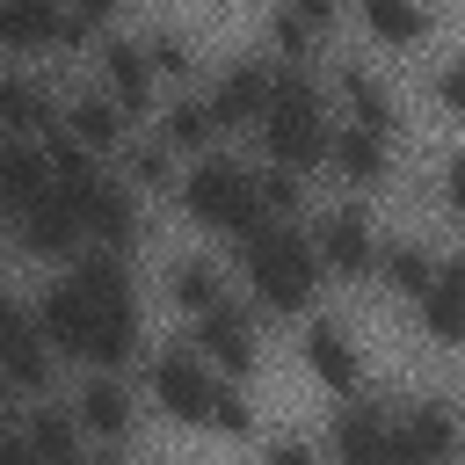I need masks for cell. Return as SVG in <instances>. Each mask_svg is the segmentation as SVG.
<instances>
[{"mask_svg": "<svg viewBox=\"0 0 465 465\" xmlns=\"http://www.w3.org/2000/svg\"><path fill=\"white\" fill-rule=\"evenodd\" d=\"M87 51H94V87H102V94H109V102H116L131 124L160 109V80H153V65H145V44H138L131 29H102Z\"/></svg>", "mask_w": 465, "mask_h": 465, "instance_id": "obj_11", "label": "cell"}, {"mask_svg": "<svg viewBox=\"0 0 465 465\" xmlns=\"http://www.w3.org/2000/svg\"><path fill=\"white\" fill-rule=\"evenodd\" d=\"M109 174L145 203V196H174V174H182V167H174V153H167L153 131H131V138L116 145V167H109Z\"/></svg>", "mask_w": 465, "mask_h": 465, "instance_id": "obj_25", "label": "cell"}, {"mask_svg": "<svg viewBox=\"0 0 465 465\" xmlns=\"http://www.w3.org/2000/svg\"><path fill=\"white\" fill-rule=\"evenodd\" d=\"M334 29H341V15L320 7V0L276 7V15H269V65H312V58H327Z\"/></svg>", "mask_w": 465, "mask_h": 465, "instance_id": "obj_21", "label": "cell"}, {"mask_svg": "<svg viewBox=\"0 0 465 465\" xmlns=\"http://www.w3.org/2000/svg\"><path fill=\"white\" fill-rule=\"evenodd\" d=\"M320 458H327V465H407L385 400H363V392L334 407V421H327V450H320Z\"/></svg>", "mask_w": 465, "mask_h": 465, "instance_id": "obj_12", "label": "cell"}, {"mask_svg": "<svg viewBox=\"0 0 465 465\" xmlns=\"http://www.w3.org/2000/svg\"><path fill=\"white\" fill-rule=\"evenodd\" d=\"M320 167H334L341 174V189L363 203L371 189H385L392 182V167H400V138H385V131H356V124H334L327 131V160Z\"/></svg>", "mask_w": 465, "mask_h": 465, "instance_id": "obj_14", "label": "cell"}, {"mask_svg": "<svg viewBox=\"0 0 465 465\" xmlns=\"http://www.w3.org/2000/svg\"><path fill=\"white\" fill-rule=\"evenodd\" d=\"M80 465H131V458H124V450H87Z\"/></svg>", "mask_w": 465, "mask_h": 465, "instance_id": "obj_32", "label": "cell"}, {"mask_svg": "<svg viewBox=\"0 0 465 465\" xmlns=\"http://www.w3.org/2000/svg\"><path fill=\"white\" fill-rule=\"evenodd\" d=\"M153 138L182 160H196V153H218V124H211V109H203V94L196 87H174V94H160V109H153Z\"/></svg>", "mask_w": 465, "mask_h": 465, "instance_id": "obj_24", "label": "cell"}, {"mask_svg": "<svg viewBox=\"0 0 465 465\" xmlns=\"http://www.w3.org/2000/svg\"><path fill=\"white\" fill-rule=\"evenodd\" d=\"M51 131H58V94H51V80H44L36 65H0V138L36 145V138H51Z\"/></svg>", "mask_w": 465, "mask_h": 465, "instance_id": "obj_18", "label": "cell"}, {"mask_svg": "<svg viewBox=\"0 0 465 465\" xmlns=\"http://www.w3.org/2000/svg\"><path fill=\"white\" fill-rule=\"evenodd\" d=\"M174 196H182V218L189 225H203L211 240H247V232H262L269 218H262V189H254V160H240V153H196L182 174H174Z\"/></svg>", "mask_w": 465, "mask_h": 465, "instance_id": "obj_4", "label": "cell"}, {"mask_svg": "<svg viewBox=\"0 0 465 465\" xmlns=\"http://www.w3.org/2000/svg\"><path fill=\"white\" fill-rule=\"evenodd\" d=\"M298 356H305V371H312L320 392H334V400H356L363 392V341H356V327L341 312H305Z\"/></svg>", "mask_w": 465, "mask_h": 465, "instance_id": "obj_10", "label": "cell"}, {"mask_svg": "<svg viewBox=\"0 0 465 465\" xmlns=\"http://www.w3.org/2000/svg\"><path fill=\"white\" fill-rule=\"evenodd\" d=\"M58 131H65L80 153H94V160H116V145H124L138 124H131V116H124V109H116V102H109L94 80H87V87H73V94L58 102Z\"/></svg>", "mask_w": 465, "mask_h": 465, "instance_id": "obj_19", "label": "cell"}, {"mask_svg": "<svg viewBox=\"0 0 465 465\" xmlns=\"http://www.w3.org/2000/svg\"><path fill=\"white\" fill-rule=\"evenodd\" d=\"M407 312H414V327H421L436 349H458V341H465V262L450 254V262L429 276V291H421Z\"/></svg>", "mask_w": 465, "mask_h": 465, "instance_id": "obj_22", "label": "cell"}, {"mask_svg": "<svg viewBox=\"0 0 465 465\" xmlns=\"http://www.w3.org/2000/svg\"><path fill=\"white\" fill-rule=\"evenodd\" d=\"M327 131H334V109H327V87H320V73L312 65H276V80H269V109H262V124H254V138H262V167H283V174H312L320 160H327Z\"/></svg>", "mask_w": 465, "mask_h": 465, "instance_id": "obj_3", "label": "cell"}, {"mask_svg": "<svg viewBox=\"0 0 465 465\" xmlns=\"http://www.w3.org/2000/svg\"><path fill=\"white\" fill-rule=\"evenodd\" d=\"M0 465H36V458H29L22 443H7V450H0Z\"/></svg>", "mask_w": 465, "mask_h": 465, "instance_id": "obj_33", "label": "cell"}, {"mask_svg": "<svg viewBox=\"0 0 465 465\" xmlns=\"http://www.w3.org/2000/svg\"><path fill=\"white\" fill-rule=\"evenodd\" d=\"M218 385H225V378H211L182 341H167V349H153V356H145V385H138V400H145L153 414H167L174 429H203V421H211Z\"/></svg>", "mask_w": 465, "mask_h": 465, "instance_id": "obj_7", "label": "cell"}, {"mask_svg": "<svg viewBox=\"0 0 465 465\" xmlns=\"http://www.w3.org/2000/svg\"><path fill=\"white\" fill-rule=\"evenodd\" d=\"M160 298H167L182 320H196V312H211V305L232 298V269H225L211 247H182V254L160 262Z\"/></svg>", "mask_w": 465, "mask_h": 465, "instance_id": "obj_17", "label": "cell"}, {"mask_svg": "<svg viewBox=\"0 0 465 465\" xmlns=\"http://www.w3.org/2000/svg\"><path fill=\"white\" fill-rule=\"evenodd\" d=\"M232 269H240V291L254 305V320H305L320 312V262L305 247V225H262L232 247Z\"/></svg>", "mask_w": 465, "mask_h": 465, "instance_id": "obj_2", "label": "cell"}, {"mask_svg": "<svg viewBox=\"0 0 465 465\" xmlns=\"http://www.w3.org/2000/svg\"><path fill=\"white\" fill-rule=\"evenodd\" d=\"M436 109L443 116H458L465 109V58L450 51V58H436Z\"/></svg>", "mask_w": 465, "mask_h": 465, "instance_id": "obj_29", "label": "cell"}, {"mask_svg": "<svg viewBox=\"0 0 465 465\" xmlns=\"http://www.w3.org/2000/svg\"><path fill=\"white\" fill-rule=\"evenodd\" d=\"M138 44H145L153 80H189V73H196V44H189V29H167V22H160V29H145Z\"/></svg>", "mask_w": 465, "mask_h": 465, "instance_id": "obj_27", "label": "cell"}, {"mask_svg": "<svg viewBox=\"0 0 465 465\" xmlns=\"http://www.w3.org/2000/svg\"><path fill=\"white\" fill-rule=\"evenodd\" d=\"M269 80H276V65H269L262 51H254V58L218 65V80L203 87L211 124H218V131H254V124H262V109H269Z\"/></svg>", "mask_w": 465, "mask_h": 465, "instance_id": "obj_15", "label": "cell"}, {"mask_svg": "<svg viewBox=\"0 0 465 465\" xmlns=\"http://www.w3.org/2000/svg\"><path fill=\"white\" fill-rule=\"evenodd\" d=\"M65 414H73V429H80L87 443L124 450V443H131V429L145 421V400H138V385H131V378H116V371H87V378H80V392L65 400Z\"/></svg>", "mask_w": 465, "mask_h": 465, "instance_id": "obj_8", "label": "cell"}, {"mask_svg": "<svg viewBox=\"0 0 465 465\" xmlns=\"http://www.w3.org/2000/svg\"><path fill=\"white\" fill-rule=\"evenodd\" d=\"M203 429H211V436H254V400H247V385H218Z\"/></svg>", "mask_w": 465, "mask_h": 465, "instance_id": "obj_28", "label": "cell"}, {"mask_svg": "<svg viewBox=\"0 0 465 465\" xmlns=\"http://www.w3.org/2000/svg\"><path fill=\"white\" fill-rule=\"evenodd\" d=\"M262 465H327V458H320V443H305V436H269V443H262Z\"/></svg>", "mask_w": 465, "mask_h": 465, "instance_id": "obj_30", "label": "cell"}, {"mask_svg": "<svg viewBox=\"0 0 465 465\" xmlns=\"http://www.w3.org/2000/svg\"><path fill=\"white\" fill-rule=\"evenodd\" d=\"M29 320L51 349V363H80V371H116L145 356V305H138V283H131V262L116 254H80L65 262L36 298H29Z\"/></svg>", "mask_w": 465, "mask_h": 465, "instance_id": "obj_1", "label": "cell"}, {"mask_svg": "<svg viewBox=\"0 0 465 465\" xmlns=\"http://www.w3.org/2000/svg\"><path fill=\"white\" fill-rule=\"evenodd\" d=\"M15 443H22L36 465H80V458H87V436L73 429L65 400H36V407H22V421H15Z\"/></svg>", "mask_w": 465, "mask_h": 465, "instance_id": "obj_23", "label": "cell"}, {"mask_svg": "<svg viewBox=\"0 0 465 465\" xmlns=\"http://www.w3.org/2000/svg\"><path fill=\"white\" fill-rule=\"evenodd\" d=\"M356 29L371 44H385V51H414V44H429L436 7H421V0H363L356 7Z\"/></svg>", "mask_w": 465, "mask_h": 465, "instance_id": "obj_26", "label": "cell"}, {"mask_svg": "<svg viewBox=\"0 0 465 465\" xmlns=\"http://www.w3.org/2000/svg\"><path fill=\"white\" fill-rule=\"evenodd\" d=\"M7 225H15V247L36 254V262H58V269H65V262L87 254V232H80V218H73V203H65L58 189H44L36 203H22Z\"/></svg>", "mask_w": 465, "mask_h": 465, "instance_id": "obj_16", "label": "cell"}, {"mask_svg": "<svg viewBox=\"0 0 465 465\" xmlns=\"http://www.w3.org/2000/svg\"><path fill=\"white\" fill-rule=\"evenodd\" d=\"M378 240H385V232H378V218H371L356 196H341V203H327V211L305 218V247H312L320 276H334V283H371Z\"/></svg>", "mask_w": 465, "mask_h": 465, "instance_id": "obj_6", "label": "cell"}, {"mask_svg": "<svg viewBox=\"0 0 465 465\" xmlns=\"http://www.w3.org/2000/svg\"><path fill=\"white\" fill-rule=\"evenodd\" d=\"M385 414H392V436H400L407 465H458V407L443 392L385 400Z\"/></svg>", "mask_w": 465, "mask_h": 465, "instance_id": "obj_13", "label": "cell"}, {"mask_svg": "<svg viewBox=\"0 0 465 465\" xmlns=\"http://www.w3.org/2000/svg\"><path fill=\"white\" fill-rule=\"evenodd\" d=\"M15 421H22V407H15V400H7V392H0V450H7V443H15Z\"/></svg>", "mask_w": 465, "mask_h": 465, "instance_id": "obj_31", "label": "cell"}, {"mask_svg": "<svg viewBox=\"0 0 465 465\" xmlns=\"http://www.w3.org/2000/svg\"><path fill=\"white\" fill-rule=\"evenodd\" d=\"M320 87H327L334 124H356V131H385V138H400V94H392V80H385L371 58H334V73H327Z\"/></svg>", "mask_w": 465, "mask_h": 465, "instance_id": "obj_9", "label": "cell"}, {"mask_svg": "<svg viewBox=\"0 0 465 465\" xmlns=\"http://www.w3.org/2000/svg\"><path fill=\"white\" fill-rule=\"evenodd\" d=\"M443 262H450V247H436V240H421V232H385V240H378V262H371V283H385L400 305H414Z\"/></svg>", "mask_w": 465, "mask_h": 465, "instance_id": "obj_20", "label": "cell"}, {"mask_svg": "<svg viewBox=\"0 0 465 465\" xmlns=\"http://www.w3.org/2000/svg\"><path fill=\"white\" fill-rule=\"evenodd\" d=\"M182 349H189L211 378L247 385V378L262 371V320H254L247 298H225V305H211V312L189 320V341H182Z\"/></svg>", "mask_w": 465, "mask_h": 465, "instance_id": "obj_5", "label": "cell"}]
</instances>
